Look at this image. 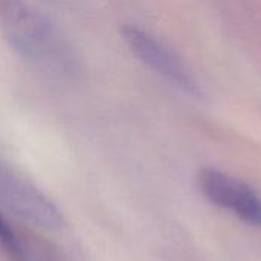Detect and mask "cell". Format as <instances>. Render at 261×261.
<instances>
[{
    "instance_id": "cell-1",
    "label": "cell",
    "mask_w": 261,
    "mask_h": 261,
    "mask_svg": "<svg viewBox=\"0 0 261 261\" xmlns=\"http://www.w3.org/2000/svg\"><path fill=\"white\" fill-rule=\"evenodd\" d=\"M0 32L23 60L41 70L72 75L78 69L66 37L26 0H0Z\"/></svg>"
},
{
    "instance_id": "cell-2",
    "label": "cell",
    "mask_w": 261,
    "mask_h": 261,
    "mask_svg": "<svg viewBox=\"0 0 261 261\" xmlns=\"http://www.w3.org/2000/svg\"><path fill=\"white\" fill-rule=\"evenodd\" d=\"M122 37L130 50L147 67L188 95L200 96V87L184 60L153 35L136 26H124Z\"/></svg>"
},
{
    "instance_id": "cell-3",
    "label": "cell",
    "mask_w": 261,
    "mask_h": 261,
    "mask_svg": "<svg viewBox=\"0 0 261 261\" xmlns=\"http://www.w3.org/2000/svg\"><path fill=\"white\" fill-rule=\"evenodd\" d=\"M199 185L211 203L261 228V197L248 184L219 170L205 168L199 174Z\"/></svg>"
}]
</instances>
